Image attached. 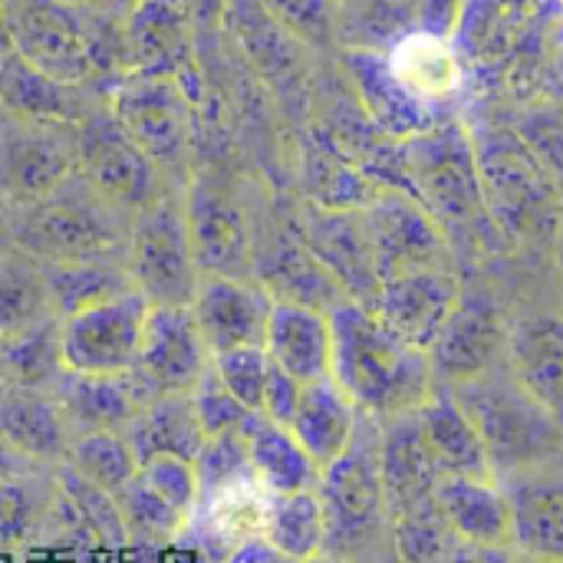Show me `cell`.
<instances>
[{
  "instance_id": "cell-1",
  "label": "cell",
  "mask_w": 563,
  "mask_h": 563,
  "mask_svg": "<svg viewBox=\"0 0 563 563\" xmlns=\"http://www.w3.org/2000/svg\"><path fill=\"white\" fill-rule=\"evenodd\" d=\"M327 317L333 336L330 379L346 399L376 422L419 412L435 389L429 353L402 343L369 307L353 300L336 303Z\"/></svg>"
},
{
  "instance_id": "cell-2",
  "label": "cell",
  "mask_w": 563,
  "mask_h": 563,
  "mask_svg": "<svg viewBox=\"0 0 563 563\" xmlns=\"http://www.w3.org/2000/svg\"><path fill=\"white\" fill-rule=\"evenodd\" d=\"M452 396L478 429L495 482L544 472L563 459L561 422L515 379L508 363L452 386Z\"/></svg>"
},
{
  "instance_id": "cell-3",
  "label": "cell",
  "mask_w": 563,
  "mask_h": 563,
  "mask_svg": "<svg viewBox=\"0 0 563 563\" xmlns=\"http://www.w3.org/2000/svg\"><path fill=\"white\" fill-rule=\"evenodd\" d=\"M379 422L363 416L353 445L320 472L317 498L327 521V554L353 563H383L389 544V505L379 475Z\"/></svg>"
},
{
  "instance_id": "cell-4",
  "label": "cell",
  "mask_w": 563,
  "mask_h": 563,
  "mask_svg": "<svg viewBox=\"0 0 563 563\" xmlns=\"http://www.w3.org/2000/svg\"><path fill=\"white\" fill-rule=\"evenodd\" d=\"M122 228L109 198L99 195L86 178L76 185L63 181L49 198L20 208L13 221V244L36 264H66L115 257L122 247Z\"/></svg>"
},
{
  "instance_id": "cell-5",
  "label": "cell",
  "mask_w": 563,
  "mask_h": 563,
  "mask_svg": "<svg viewBox=\"0 0 563 563\" xmlns=\"http://www.w3.org/2000/svg\"><path fill=\"white\" fill-rule=\"evenodd\" d=\"M402 168L412 185V198L426 205L439 228L488 224L478 155L459 125H435L406 139Z\"/></svg>"
},
{
  "instance_id": "cell-6",
  "label": "cell",
  "mask_w": 563,
  "mask_h": 563,
  "mask_svg": "<svg viewBox=\"0 0 563 563\" xmlns=\"http://www.w3.org/2000/svg\"><path fill=\"white\" fill-rule=\"evenodd\" d=\"M125 267L132 290L145 297L148 307H191L201 274L181 205L172 198H155L139 208L129 231Z\"/></svg>"
},
{
  "instance_id": "cell-7",
  "label": "cell",
  "mask_w": 563,
  "mask_h": 563,
  "mask_svg": "<svg viewBox=\"0 0 563 563\" xmlns=\"http://www.w3.org/2000/svg\"><path fill=\"white\" fill-rule=\"evenodd\" d=\"M211 353L188 307H148L142 346L129 369L139 406L162 396H191L208 373Z\"/></svg>"
},
{
  "instance_id": "cell-8",
  "label": "cell",
  "mask_w": 563,
  "mask_h": 563,
  "mask_svg": "<svg viewBox=\"0 0 563 563\" xmlns=\"http://www.w3.org/2000/svg\"><path fill=\"white\" fill-rule=\"evenodd\" d=\"M7 46L59 82L96 76L82 10L59 0H7Z\"/></svg>"
},
{
  "instance_id": "cell-9",
  "label": "cell",
  "mask_w": 563,
  "mask_h": 563,
  "mask_svg": "<svg viewBox=\"0 0 563 563\" xmlns=\"http://www.w3.org/2000/svg\"><path fill=\"white\" fill-rule=\"evenodd\" d=\"M109 112L155 165H175L191 142V96L172 76L125 73Z\"/></svg>"
},
{
  "instance_id": "cell-10",
  "label": "cell",
  "mask_w": 563,
  "mask_h": 563,
  "mask_svg": "<svg viewBox=\"0 0 563 563\" xmlns=\"http://www.w3.org/2000/svg\"><path fill=\"white\" fill-rule=\"evenodd\" d=\"M363 228L376 257L379 280L445 267L449 261V238L439 221L416 201L409 191H379L366 208H360Z\"/></svg>"
},
{
  "instance_id": "cell-11",
  "label": "cell",
  "mask_w": 563,
  "mask_h": 563,
  "mask_svg": "<svg viewBox=\"0 0 563 563\" xmlns=\"http://www.w3.org/2000/svg\"><path fill=\"white\" fill-rule=\"evenodd\" d=\"M148 303L145 297L122 294L63 320V363L69 373L125 376L135 366Z\"/></svg>"
},
{
  "instance_id": "cell-12",
  "label": "cell",
  "mask_w": 563,
  "mask_h": 563,
  "mask_svg": "<svg viewBox=\"0 0 563 563\" xmlns=\"http://www.w3.org/2000/svg\"><path fill=\"white\" fill-rule=\"evenodd\" d=\"M56 129L59 125L13 115L0 125V198L26 208L73 178L76 139L66 142Z\"/></svg>"
},
{
  "instance_id": "cell-13",
  "label": "cell",
  "mask_w": 563,
  "mask_h": 563,
  "mask_svg": "<svg viewBox=\"0 0 563 563\" xmlns=\"http://www.w3.org/2000/svg\"><path fill=\"white\" fill-rule=\"evenodd\" d=\"M82 178L109 201L145 208L155 201V162L125 135L112 112H89L76 125Z\"/></svg>"
},
{
  "instance_id": "cell-14",
  "label": "cell",
  "mask_w": 563,
  "mask_h": 563,
  "mask_svg": "<svg viewBox=\"0 0 563 563\" xmlns=\"http://www.w3.org/2000/svg\"><path fill=\"white\" fill-rule=\"evenodd\" d=\"M508 360V327L501 310L485 294H462L452 317L429 350L439 386H462L482 379Z\"/></svg>"
},
{
  "instance_id": "cell-15",
  "label": "cell",
  "mask_w": 563,
  "mask_h": 563,
  "mask_svg": "<svg viewBox=\"0 0 563 563\" xmlns=\"http://www.w3.org/2000/svg\"><path fill=\"white\" fill-rule=\"evenodd\" d=\"M188 238L201 277H234L247 280L254 267L251 231L241 205L218 181L201 178L188 191L185 205Z\"/></svg>"
},
{
  "instance_id": "cell-16",
  "label": "cell",
  "mask_w": 563,
  "mask_h": 563,
  "mask_svg": "<svg viewBox=\"0 0 563 563\" xmlns=\"http://www.w3.org/2000/svg\"><path fill=\"white\" fill-rule=\"evenodd\" d=\"M297 241L323 264V271L340 284L346 300L373 307L383 280L360 211L307 208L297 221Z\"/></svg>"
},
{
  "instance_id": "cell-17",
  "label": "cell",
  "mask_w": 563,
  "mask_h": 563,
  "mask_svg": "<svg viewBox=\"0 0 563 563\" xmlns=\"http://www.w3.org/2000/svg\"><path fill=\"white\" fill-rule=\"evenodd\" d=\"M459 300H462V287L455 274L449 267H432V271H412L383 280L369 310L402 343L429 353Z\"/></svg>"
},
{
  "instance_id": "cell-18",
  "label": "cell",
  "mask_w": 563,
  "mask_h": 563,
  "mask_svg": "<svg viewBox=\"0 0 563 563\" xmlns=\"http://www.w3.org/2000/svg\"><path fill=\"white\" fill-rule=\"evenodd\" d=\"M271 294L234 277H201L191 300V317L211 356L238 346H264L271 320Z\"/></svg>"
},
{
  "instance_id": "cell-19",
  "label": "cell",
  "mask_w": 563,
  "mask_h": 563,
  "mask_svg": "<svg viewBox=\"0 0 563 563\" xmlns=\"http://www.w3.org/2000/svg\"><path fill=\"white\" fill-rule=\"evenodd\" d=\"M386 69L396 79V86L422 109L435 112L449 106L465 82L462 73V56L449 43L445 33L426 30V26H409L399 40H393L383 49Z\"/></svg>"
},
{
  "instance_id": "cell-20",
  "label": "cell",
  "mask_w": 563,
  "mask_h": 563,
  "mask_svg": "<svg viewBox=\"0 0 563 563\" xmlns=\"http://www.w3.org/2000/svg\"><path fill=\"white\" fill-rule=\"evenodd\" d=\"M379 475L389 505V521L435 498L442 472L422 435L419 416H396L379 422Z\"/></svg>"
},
{
  "instance_id": "cell-21",
  "label": "cell",
  "mask_w": 563,
  "mask_h": 563,
  "mask_svg": "<svg viewBox=\"0 0 563 563\" xmlns=\"http://www.w3.org/2000/svg\"><path fill=\"white\" fill-rule=\"evenodd\" d=\"M125 73L172 76L185 82L191 66V33L185 0H145L125 23Z\"/></svg>"
},
{
  "instance_id": "cell-22",
  "label": "cell",
  "mask_w": 563,
  "mask_h": 563,
  "mask_svg": "<svg viewBox=\"0 0 563 563\" xmlns=\"http://www.w3.org/2000/svg\"><path fill=\"white\" fill-rule=\"evenodd\" d=\"M498 485L511 505V548L518 558L563 563V475L544 468Z\"/></svg>"
},
{
  "instance_id": "cell-23",
  "label": "cell",
  "mask_w": 563,
  "mask_h": 563,
  "mask_svg": "<svg viewBox=\"0 0 563 563\" xmlns=\"http://www.w3.org/2000/svg\"><path fill=\"white\" fill-rule=\"evenodd\" d=\"M485 205L495 221H501L508 231H528L538 224V218L548 208V188L525 148H518L511 139L492 145L485 158H478Z\"/></svg>"
},
{
  "instance_id": "cell-24",
  "label": "cell",
  "mask_w": 563,
  "mask_h": 563,
  "mask_svg": "<svg viewBox=\"0 0 563 563\" xmlns=\"http://www.w3.org/2000/svg\"><path fill=\"white\" fill-rule=\"evenodd\" d=\"M264 353L274 366L290 373L303 386L330 379V317L323 310L300 303H274L264 333Z\"/></svg>"
},
{
  "instance_id": "cell-25",
  "label": "cell",
  "mask_w": 563,
  "mask_h": 563,
  "mask_svg": "<svg viewBox=\"0 0 563 563\" xmlns=\"http://www.w3.org/2000/svg\"><path fill=\"white\" fill-rule=\"evenodd\" d=\"M508 369L563 429V317L534 313L508 330Z\"/></svg>"
},
{
  "instance_id": "cell-26",
  "label": "cell",
  "mask_w": 563,
  "mask_h": 563,
  "mask_svg": "<svg viewBox=\"0 0 563 563\" xmlns=\"http://www.w3.org/2000/svg\"><path fill=\"white\" fill-rule=\"evenodd\" d=\"M251 274L257 277V287L271 294L274 303H300L330 313L336 303L346 300L340 284L297 238H277L274 244L257 251Z\"/></svg>"
},
{
  "instance_id": "cell-27",
  "label": "cell",
  "mask_w": 563,
  "mask_h": 563,
  "mask_svg": "<svg viewBox=\"0 0 563 563\" xmlns=\"http://www.w3.org/2000/svg\"><path fill=\"white\" fill-rule=\"evenodd\" d=\"M435 505L462 544L511 548V505L495 478H442Z\"/></svg>"
},
{
  "instance_id": "cell-28",
  "label": "cell",
  "mask_w": 563,
  "mask_h": 563,
  "mask_svg": "<svg viewBox=\"0 0 563 563\" xmlns=\"http://www.w3.org/2000/svg\"><path fill=\"white\" fill-rule=\"evenodd\" d=\"M416 416L442 478H492L485 442L449 386L435 383L432 396L419 406Z\"/></svg>"
},
{
  "instance_id": "cell-29",
  "label": "cell",
  "mask_w": 563,
  "mask_h": 563,
  "mask_svg": "<svg viewBox=\"0 0 563 563\" xmlns=\"http://www.w3.org/2000/svg\"><path fill=\"white\" fill-rule=\"evenodd\" d=\"M53 399L76 435L89 432H122L132 416L142 409L125 376H92V373H63L53 386Z\"/></svg>"
},
{
  "instance_id": "cell-30",
  "label": "cell",
  "mask_w": 563,
  "mask_h": 563,
  "mask_svg": "<svg viewBox=\"0 0 563 563\" xmlns=\"http://www.w3.org/2000/svg\"><path fill=\"white\" fill-rule=\"evenodd\" d=\"M0 102L13 119H26V122L79 125L89 115L82 109L79 86L46 76L10 46L0 53Z\"/></svg>"
},
{
  "instance_id": "cell-31",
  "label": "cell",
  "mask_w": 563,
  "mask_h": 563,
  "mask_svg": "<svg viewBox=\"0 0 563 563\" xmlns=\"http://www.w3.org/2000/svg\"><path fill=\"white\" fill-rule=\"evenodd\" d=\"M346 69L356 82V92L363 99V109L366 115L376 122L379 132L393 135V139H416L439 122L435 112L416 106L399 86L396 79L389 76L386 69V59L379 49H350L346 53Z\"/></svg>"
},
{
  "instance_id": "cell-32",
  "label": "cell",
  "mask_w": 563,
  "mask_h": 563,
  "mask_svg": "<svg viewBox=\"0 0 563 563\" xmlns=\"http://www.w3.org/2000/svg\"><path fill=\"white\" fill-rule=\"evenodd\" d=\"M360 419L363 412L346 399V393L333 379H320L303 386V399L290 422V432L323 472L353 445Z\"/></svg>"
},
{
  "instance_id": "cell-33",
  "label": "cell",
  "mask_w": 563,
  "mask_h": 563,
  "mask_svg": "<svg viewBox=\"0 0 563 563\" xmlns=\"http://www.w3.org/2000/svg\"><path fill=\"white\" fill-rule=\"evenodd\" d=\"M122 435L139 465L152 459L195 462L205 445V429L195 416L191 396H162L155 402H145L122 429Z\"/></svg>"
},
{
  "instance_id": "cell-34",
  "label": "cell",
  "mask_w": 563,
  "mask_h": 563,
  "mask_svg": "<svg viewBox=\"0 0 563 563\" xmlns=\"http://www.w3.org/2000/svg\"><path fill=\"white\" fill-rule=\"evenodd\" d=\"M0 439L20 459H59L69 452V426L53 393L0 386Z\"/></svg>"
},
{
  "instance_id": "cell-35",
  "label": "cell",
  "mask_w": 563,
  "mask_h": 563,
  "mask_svg": "<svg viewBox=\"0 0 563 563\" xmlns=\"http://www.w3.org/2000/svg\"><path fill=\"white\" fill-rule=\"evenodd\" d=\"M244 442L251 455L254 478L264 485L267 495H297L313 492L320 482L317 462L303 452V445L294 439L290 429L264 419L261 412L244 426Z\"/></svg>"
},
{
  "instance_id": "cell-36",
  "label": "cell",
  "mask_w": 563,
  "mask_h": 563,
  "mask_svg": "<svg viewBox=\"0 0 563 563\" xmlns=\"http://www.w3.org/2000/svg\"><path fill=\"white\" fill-rule=\"evenodd\" d=\"M303 185L313 198V208L327 211H360L383 191L327 132H317L307 142Z\"/></svg>"
},
{
  "instance_id": "cell-37",
  "label": "cell",
  "mask_w": 563,
  "mask_h": 563,
  "mask_svg": "<svg viewBox=\"0 0 563 563\" xmlns=\"http://www.w3.org/2000/svg\"><path fill=\"white\" fill-rule=\"evenodd\" d=\"M63 363V320L46 317L26 330L0 336V386L53 393Z\"/></svg>"
},
{
  "instance_id": "cell-38",
  "label": "cell",
  "mask_w": 563,
  "mask_h": 563,
  "mask_svg": "<svg viewBox=\"0 0 563 563\" xmlns=\"http://www.w3.org/2000/svg\"><path fill=\"white\" fill-rule=\"evenodd\" d=\"M53 303V317L66 320L79 310L96 303L115 300L132 294L129 267L115 257H92V261H66V264H40Z\"/></svg>"
},
{
  "instance_id": "cell-39",
  "label": "cell",
  "mask_w": 563,
  "mask_h": 563,
  "mask_svg": "<svg viewBox=\"0 0 563 563\" xmlns=\"http://www.w3.org/2000/svg\"><path fill=\"white\" fill-rule=\"evenodd\" d=\"M261 538L297 563L320 554L327 544V521L317 488L297 495H271Z\"/></svg>"
},
{
  "instance_id": "cell-40",
  "label": "cell",
  "mask_w": 563,
  "mask_h": 563,
  "mask_svg": "<svg viewBox=\"0 0 563 563\" xmlns=\"http://www.w3.org/2000/svg\"><path fill=\"white\" fill-rule=\"evenodd\" d=\"M228 16L238 43L267 79L277 82L297 73V40L257 0H228Z\"/></svg>"
},
{
  "instance_id": "cell-41",
  "label": "cell",
  "mask_w": 563,
  "mask_h": 563,
  "mask_svg": "<svg viewBox=\"0 0 563 563\" xmlns=\"http://www.w3.org/2000/svg\"><path fill=\"white\" fill-rule=\"evenodd\" d=\"M53 317L43 267L26 254H10L0 261V336L26 330Z\"/></svg>"
},
{
  "instance_id": "cell-42",
  "label": "cell",
  "mask_w": 563,
  "mask_h": 563,
  "mask_svg": "<svg viewBox=\"0 0 563 563\" xmlns=\"http://www.w3.org/2000/svg\"><path fill=\"white\" fill-rule=\"evenodd\" d=\"M69 465L73 475L79 482H86L89 488L102 492V495H115L119 488H125L132 482V475L139 472V462L125 442L122 432H89V435H76L69 442Z\"/></svg>"
},
{
  "instance_id": "cell-43",
  "label": "cell",
  "mask_w": 563,
  "mask_h": 563,
  "mask_svg": "<svg viewBox=\"0 0 563 563\" xmlns=\"http://www.w3.org/2000/svg\"><path fill=\"white\" fill-rule=\"evenodd\" d=\"M459 544L435 498L389 521V554L399 563H445Z\"/></svg>"
},
{
  "instance_id": "cell-44",
  "label": "cell",
  "mask_w": 563,
  "mask_h": 563,
  "mask_svg": "<svg viewBox=\"0 0 563 563\" xmlns=\"http://www.w3.org/2000/svg\"><path fill=\"white\" fill-rule=\"evenodd\" d=\"M191 468H195V478H198V501H208L214 495H224L231 488L257 482L254 468H251L247 442H244L241 432L205 439V445L195 455Z\"/></svg>"
},
{
  "instance_id": "cell-45",
  "label": "cell",
  "mask_w": 563,
  "mask_h": 563,
  "mask_svg": "<svg viewBox=\"0 0 563 563\" xmlns=\"http://www.w3.org/2000/svg\"><path fill=\"white\" fill-rule=\"evenodd\" d=\"M211 366L221 379V386L251 412H261L264 402V383L271 373V360L264 346H238L211 356Z\"/></svg>"
},
{
  "instance_id": "cell-46",
  "label": "cell",
  "mask_w": 563,
  "mask_h": 563,
  "mask_svg": "<svg viewBox=\"0 0 563 563\" xmlns=\"http://www.w3.org/2000/svg\"><path fill=\"white\" fill-rule=\"evenodd\" d=\"M294 40L327 46L336 36V0H257Z\"/></svg>"
},
{
  "instance_id": "cell-47",
  "label": "cell",
  "mask_w": 563,
  "mask_h": 563,
  "mask_svg": "<svg viewBox=\"0 0 563 563\" xmlns=\"http://www.w3.org/2000/svg\"><path fill=\"white\" fill-rule=\"evenodd\" d=\"M191 406L195 416L205 429V439L211 435H228V432H244V426L257 416L251 409H244L218 379L214 366H208V373L198 379V386L191 389Z\"/></svg>"
},
{
  "instance_id": "cell-48",
  "label": "cell",
  "mask_w": 563,
  "mask_h": 563,
  "mask_svg": "<svg viewBox=\"0 0 563 563\" xmlns=\"http://www.w3.org/2000/svg\"><path fill=\"white\" fill-rule=\"evenodd\" d=\"M139 475L162 501H168L178 515H185L191 521L195 505H198V478H195L191 462H185V459H152V462L139 465Z\"/></svg>"
},
{
  "instance_id": "cell-49",
  "label": "cell",
  "mask_w": 563,
  "mask_h": 563,
  "mask_svg": "<svg viewBox=\"0 0 563 563\" xmlns=\"http://www.w3.org/2000/svg\"><path fill=\"white\" fill-rule=\"evenodd\" d=\"M300 399H303V383L271 363V373H267V383H264L261 416L284 426V429H290V422H294V416L300 409Z\"/></svg>"
},
{
  "instance_id": "cell-50",
  "label": "cell",
  "mask_w": 563,
  "mask_h": 563,
  "mask_svg": "<svg viewBox=\"0 0 563 563\" xmlns=\"http://www.w3.org/2000/svg\"><path fill=\"white\" fill-rule=\"evenodd\" d=\"M33 525V501L26 488L13 478L0 482V548H13L30 534Z\"/></svg>"
},
{
  "instance_id": "cell-51",
  "label": "cell",
  "mask_w": 563,
  "mask_h": 563,
  "mask_svg": "<svg viewBox=\"0 0 563 563\" xmlns=\"http://www.w3.org/2000/svg\"><path fill=\"white\" fill-rule=\"evenodd\" d=\"M445 563H518L515 548H478V544H459Z\"/></svg>"
},
{
  "instance_id": "cell-52",
  "label": "cell",
  "mask_w": 563,
  "mask_h": 563,
  "mask_svg": "<svg viewBox=\"0 0 563 563\" xmlns=\"http://www.w3.org/2000/svg\"><path fill=\"white\" fill-rule=\"evenodd\" d=\"M221 563H297L290 561L287 554H280L277 548H271L264 538H254V541H247V544H241V548H234L228 558Z\"/></svg>"
},
{
  "instance_id": "cell-53",
  "label": "cell",
  "mask_w": 563,
  "mask_h": 563,
  "mask_svg": "<svg viewBox=\"0 0 563 563\" xmlns=\"http://www.w3.org/2000/svg\"><path fill=\"white\" fill-rule=\"evenodd\" d=\"M16 472H20V455L0 439V482H3V478H13Z\"/></svg>"
},
{
  "instance_id": "cell-54",
  "label": "cell",
  "mask_w": 563,
  "mask_h": 563,
  "mask_svg": "<svg viewBox=\"0 0 563 563\" xmlns=\"http://www.w3.org/2000/svg\"><path fill=\"white\" fill-rule=\"evenodd\" d=\"M303 563H353V561H346V558H336V554H327V551H320V554H313L310 561H303Z\"/></svg>"
},
{
  "instance_id": "cell-55",
  "label": "cell",
  "mask_w": 563,
  "mask_h": 563,
  "mask_svg": "<svg viewBox=\"0 0 563 563\" xmlns=\"http://www.w3.org/2000/svg\"><path fill=\"white\" fill-rule=\"evenodd\" d=\"M0 46L7 49V0H0Z\"/></svg>"
},
{
  "instance_id": "cell-56",
  "label": "cell",
  "mask_w": 563,
  "mask_h": 563,
  "mask_svg": "<svg viewBox=\"0 0 563 563\" xmlns=\"http://www.w3.org/2000/svg\"><path fill=\"white\" fill-rule=\"evenodd\" d=\"M59 3L76 7V10H92V7H99V3H106V0H59Z\"/></svg>"
},
{
  "instance_id": "cell-57",
  "label": "cell",
  "mask_w": 563,
  "mask_h": 563,
  "mask_svg": "<svg viewBox=\"0 0 563 563\" xmlns=\"http://www.w3.org/2000/svg\"><path fill=\"white\" fill-rule=\"evenodd\" d=\"M518 563H544V561H531V558H518Z\"/></svg>"
},
{
  "instance_id": "cell-58",
  "label": "cell",
  "mask_w": 563,
  "mask_h": 563,
  "mask_svg": "<svg viewBox=\"0 0 563 563\" xmlns=\"http://www.w3.org/2000/svg\"><path fill=\"white\" fill-rule=\"evenodd\" d=\"M125 3H132V7H139V3H145V0H125Z\"/></svg>"
},
{
  "instance_id": "cell-59",
  "label": "cell",
  "mask_w": 563,
  "mask_h": 563,
  "mask_svg": "<svg viewBox=\"0 0 563 563\" xmlns=\"http://www.w3.org/2000/svg\"><path fill=\"white\" fill-rule=\"evenodd\" d=\"M383 563H399V561H396V558H393V554H389V558H386V561H383Z\"/></svg>"
}]
</instances>
